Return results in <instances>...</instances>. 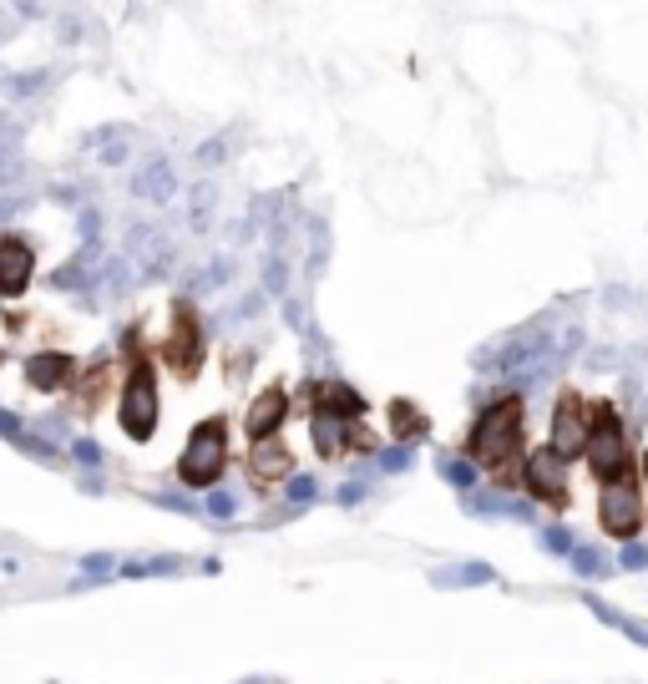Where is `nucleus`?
<instances>
[{"label": "nucleus", "instance_id": "1", "mask_svg": "<svg viewBox=\"0 0 648 684\" xmlns=\"http://www.w3.org/2000/svg\"><path fill=\"white\" fill-rule=\"evenodd\" d=\"M224 457H228V426L224 422H203L193 431V441L183 447V482L187 487H213L224 476Z\"/></svg>", "mask_w": 648, "mask_h": 684}, {"label": "nucleus", "instance_id": "2", "mask_svg": "<svg viewBox=\"0 0 648 684\" xmlns=\"http://www.w3.org/2000/svg\"><path fill=\"white\" fill-rule=\"evenodd\" d=\"M582 451H588V467H593L603 482H618V476L628 472V441H623L613 411H603V416L588 426V447Z\"/></svg>", "mask_w": 648, "mask_h": 684}, {"label": "nucleus", "instance_id": "3", "mask_svg": "<svg viewBox=\"0 0 648 684\" xmlns=\"http://www.w3.org/2000/svg\"><path fill=\"white\" fill-rule=\"evenodd\" d=\"M516 422H522L516 401H497V406H491L487 416L477 422V431H471V441H477V457L491 461V467H502V461L516 451Z\"/></svg>", "mask_w": 648, "mask_h": 684}, {"label": "nucleus", "instance_id": "4", "mask_svg": "<svg viewBox=\"0 0 648 684\" xmlns=\"http://www.w3.org/2000/svg\"><path fill=\"white\" fill-rule=\"evenodd\" d=\"M122 426H127V436H152V426H158V391H152V375L147 370H137L133 385H127V395H122Z\"/></svg>", "mask_w": 648, "mask_h": 684}, {"label": "nucleus", "instance_id": "5", "mask_svg": "<svg viewBox=\"0 0 648 684\" xmlns=\"http://www.w3.org/2000/svg\"><path fill=\"white\" fill-rule=\"evenodd\" d=\"M598 517H603V527H609V532H618V538H628V532L638 527L644 507H638V492H634V482H628V476H618V482H609V487H603Z\"/></svg>", "mask_w": 648, "mask_h": 684}, {"label": "nucleus", "instance_id": "6", "mask_svg": "<svg viewBox=\"0 0 648 684\" xmlns=\"http://www.w3.org/2000/svg\"><path fill=\"white\" fill-rule=\"evenodd\" d=\"M588 447V422H582L578 395H562V406L553 416V451L557 457H572V451Z\"/></svg>", "mask_w": 648, "mask_h": 684}, {"label": "nucleus", "instance_id": "7", "mask_svg": "<svg viewBox=\"0 0 648 684\" xmlns=\"http://www.w3.org/2000/svg\"><path fill=\"white\" fill-rule=\"evenodd\" d=\"M527 482L537 497H562V487H568V467H562V457L557 451H532L527 457Z\"/></svg>", "mask_w": 648, "mask_h": 684}, {"label": "nucleus", "instance_id": "8", "mask_svg": "<svg viewBox=\"0 0 648 684\" xmlns=\"http://www.w3.org/2000/svg\"><path fill=\"white\" fill-rule=\"evenodd\" d=\"M26 279H31V249L21 238H5L0 244V294L26 290Z\"/></svg>", "mask_w": 648, "mask_h": 684}, {"label": "nucleus", "instance_id": "9", "mask_svg": "<svg viewBox=\"0 0 648 684\" xmlns=\"http://www.w3.org/2000/svg\"><path fill=\"white\" fill-rule=\"evenodd\" d=\"M278 422H284V395H278V391H264V395H259V401L249 406V436H253V441H269V431H274Z\"/></svg>", "mask_w": 648, "mask_h": 684}, {"label": "nucleus", "instance_id": "10", "mask_svg": "<svg viewBox=\"0 0 648 684\" xmlns=\"http://www.w3.org/2000/svg\"><path fill=\"white\" fill-rule=\"evenodd\" d=\"M168 356H172V366H178V370H193V366H198V325H193L187 315H183V325L172 329Z\"/></svg>", "mask_w": 648, "mask_h": 684}, {"label": "nucleus", "instance_id": "11", "mask_svg": "<svg viewBox=\"0 0 648 684\" xmlns=\"http://www.w3.org/2000/svg\"><path fill=\"white\" fill-rule=\"evenodd\" d=\"M278 472H289V451L278 447V441H259V447H253V476L274 482Z\"/></svg>", "mask_w": 648, "mask_h": 684}, {"label": "nucleus", "instance_id": "12", "mask_svg": "<svg viewBox=\"0 0 648 684\" xmlns=\"http://www.w3.org/2000/svg\"><path fill=\"white\" fill-rule=\"evenodd\" d=\"M26 381L36 385V391H52V385L67 381V360H61V356H36L26 366Z\"/></svg>", "mask_w": 648, "mask_h": 684}, {"label": "nucleus", "instance_id": "13", "mask_svg": "<svg viewBox=\"0 0 648 684\" xmlns=\"http://www.w3.org/2000/svg\"><path fill=\"white\" fill-rule=\"evenodd\" d=\"M315 436H319V447H325V451H334V447H340V436H344V422H340V416H330V411H319V416H315Z\"/></svg>", "mask_w": 648, "mask_h": 684}, {"label": "nucleus", "instance_id": "14", "mask_svg": "<svg viewBox=\"0 0 648 684\" xmlns=\"http://www.w3.org/2000/svg\"><path fill=\"white\" fill-rule=\"evenodd\" d=\"M325 406H330V411H340V416H344V411L355 416V411H360V395L350 391V385H325Z\"/></svg>", "mask_w": 648, "mask_h": 684}, {"label": "nucleus", "instance_id": "15", "mask_svg": "<svg viewBox=\"0 0 648 684\" xmlns=\"http://www.w3.org/2000/svg\"><path fill=\"white\" fill-rule=\"evenodd\" d=\"M396 426H400V436H410V431H421V416L410 406H396Z\"/></svg>", "mask_w": 648, "mask_h": 684}, {"label": "nucleus", "instance_id": "16", "mask_svg": "<svg viewBox=\"0 0 648 684\" xmlns=\"http://www.w3.org/2000/svg\"><path fill=\"white\" fill-rule=\"evenodd\" d=\"M446 476L462 482V487H471V467H462V461H446Z\"/></svg>", "mask_w": 648, "mask_h": 684}]
</instances>
